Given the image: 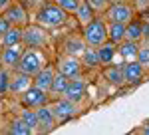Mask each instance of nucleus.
Returning a JSON list of instances; mask_svg holds the SVG:
<instances>
[{"mask_svg": "<svg viewBox=\"0 0 149 135\" xmlns=\"http://www.w3.org/2000/svg\"><path fill=\"white\" fill-rule=\"evenodd\" d=\"M34 22H38L48 30H58L70 22V14L64 8H60L54 0H48L38 6V10L34 14Z\"/></svg>", "mask_w": 149, "mask_h": 135, "instance_id": "f257e3e1", "label": "nucleus"}, {"mask_svg": "<svg viewBox=\"0 0 149 135\" xmlns=\"http://www.w3.org/2000/svg\"><path fill=\"white\" fill-rule=\"evenodd\" d=\"M46 64H50V62H48V56H46V52H44V48H24L20 64H18L16 70L24 72V74H30V76H36Z\"/></svg>", "mask_w": 149, "mask_h": 135, "instance_id": "f03ea898", "label": "nucleus"}, {"mask_svg": "<svg viewBox=\"0 0 149 135\" xmlns=\"http://www.w3.org/2000/svg\"><path fill=\"white\" fill-rule=\"evenodd\" d=\"M80 32L84 36V40H86V44L93 46V48H97V46H102L103 42L109 40L107 38V20L103 16H95L90 24L81 26Z\"/></svg>", "mask_w": 149, "mask_h": 135, "instance_id": "7ed1b4c3", "label": "nucleus"}, {"mask_svg": "<svg viewBox=\"0 0 149 135\" xmlns=\"http://www.w3.org/2000/svg\"><path fill=\"white\" fill-rule=\"evenodd\" d=\"M52 42V30H48L38 22H30L24 28L22 34V44L26 48H44L46 50Z\"/></svg>", "mask_w": 149, "mask_h": 135, "instance_id": "20e7f679", "label": "nucleus"}, {"mask_svg": "<svg viewBox=\"0 0 149 135\" xmlns=\"http://www.w3.org/2000/svg\"><path fill=\"white\" fill-rule=\"evenodd\" d=\"M135 16H137V12L133 8L131 0H113L103 14V18L107 22H121V24L131 22Z\"/></svg>", "mask_w": 149, "mask_h": 135, "instance_id": "39448f33", "label": "nucleus"}, {"mask_svg": "<svg viewBox=\"0 0 149 135\" xmlns=\"http://www.w3.org/2000/svg\"><path fill=\"white\" fill-rule=\"evenodd\" d=\"M50 105H52V111H54V115H56L58 123H66V121H70V119H76L78 115L81 113V105H78V103H74L72 100H68V97H56V100L50 101Z\"/></svg>", "mask_w": 149, "mask_h": 135, "instance_id": "423d86ee", "label": "nucleus"}, {"mask_svg": "<svg viewBox=\"0 0 149 135\" xmlns=\"http://www.w3.org/2000/svg\"><path fill=\"white\" fill-rule=\"evenodd\" d=\"M2 16L6 18V22L10 26H18V28H26L30 24V10L22 0H14L6 10L2 12Z\"/></svg>", "mask_w": 149, "mask_h": 135, "instance_id": "0eeeda50", "label": "nucleus"}, {"mask_svg": "<svg viewBox=\"0 0 149 135\" xmlns=\"http://www.w3.org/2000/svg\"><path fill=\"white\" fill-rule=\"evenodd\" d=\"M56 72L60 74H64L66 78H80L86 74V70H84V64H81V60L78 56H70V54H62V56L56 60Z\"/></svg>", "mask_w": 149, "mask_h": 135, "instance_id": "6e6552de", "label": "nucleus"}, {"mask_svg": "<svg viewBox=\"0 0 149 135\" xmlns=\"http://www.w3.org/2000/svg\"><path fill=\"white\" fill-rule=\"evenodd\" d=\"M88 95H90V86H88V79L84 78V76L72 78L68 81V88L64 91V97L72 100L78 105H84V101L88 100Z\"/></svg>", "mask_w": 149, "mask_h": 135, "instance_id": "1a4fd4ad", "label": "nucleus"}, {"mask_svg": "<svg viewBox=\"0 0 149 135\" xmlns=\"http://www.w3.org/2000/svg\"><path fill=\"white\" fill-rule=\"evenodd\" d=\"M50 101H52L50 93H48V91H44V90H40V88H36V86L28 88V90H26L22 95L18 97V103H20V105L32 107V109H38V107L46 105V103H50Z\"/></svg>", "mask_w": 149, "mask_h": 135, "instance_id": "9d476101", "label": "nucleus"}, {"mask_svg": "<svg viewBox=\"0 0 149 135\" xmlns=\"http://www.w3.org/2000/svg\"><path fill=\"white\" fill-rule=\"evenodd\" d=\"M123 78H125L127 88H135V86L143 84V81L147 79V70L141 66L137 60L123 62Z\"/></svg>", "mask_w": 149, "mask_h": 135, "instance_id": "9b49d317", "label": "nucleus"}, {"mask_svg": "<svg viewBox=\"0 0 149 135\" xmlns=\"http://www.w3.org/2000/svg\"><path fill=\"white\" fill-rule=\"evenodd\" d=\"M34 86V76H30V74H24V72H18V70H14L10 74V86H8V95L12 97H20L24 91L28 90V88H32Z\"/></svg>", "mask_w": 149, "mask_h": 135, "instance_id": "f8f14e48", "label": "nucleus"}, {"mask_svg": "<svg viewBox=\"0 0 149 135\" xmlns=\"http://www.w3.org/2000/svg\"><path fill=\"white\" fill-rule=\"evenodd\" d=\"M102 79L105 84H109L111 88H123L125 86V78H123V62H115V64H109V66L102 68Z\"/></svg>", "mask_w": 149, "mask_h": 135, "instance_id": "ddd939ff", "label": "nucleus"}, {"mask_svg": "<svg viewBox=\"0 0 149 135\" xmlns=\"http://www.w3.org/2000/svg\"><path fill=\"white\" fill-rule=\"evenodd\" d=\"M26 46L20 44V46H10V48H0V66L6 68L14 72L18 64H20V58H22V52Z\"/></svg>", "mask_w": 149, "mask_h": 135, "instance_id": "4468645a", "label": "nucleus"}, {"mask_svg": "<svg viewBox=\"0 0 149 135\" xmlns=\"http://www.w3.org/2000/svg\"><path fill=\"white\" fill-rule=\"evenodd\" d=\"M36 113H38V133H50V131H54L58 125H60L56 115H54V111H52V105L50 103L38 107Z\"/></svg>", "mask_w": 149, "mask_h": 135, "instance_id": "2eb2a0df", "label": "nucleus"}, {"mask_svg": "<svg viewBox=\"0 0 149 135\" xmlns=\"http://www.w3.org/2000/svg\"><path fill=\"white\" fill-rule=\"evenodd\" d=\"M86 40H84V36L81 32H72L64 40V44H62V54H70V56H78L80 58L84 54V50H86Z\"/></svg>", "mask_w": 149, "mask_h": 135, "instance_id": "dca6fc26", "label": "nucleus"}, {"mask_svg": "<svg viewBox=\"0 0 149 135\" xmlns=\"http://www.w3.org/2000/svg\"><path fill=\"white\" fill-rule=\"evenodd\" d=\"M97 56H100V64L103 66H109V64H115L119 60V54H117V44L107 40L103 42L102 46H97Z\"/></svg>", "mask_w": 149, "mask_h": 135, "instance_id": "f3484780", "label": "nucleus"}, {"mask_svg": "<svg viewBox=\"0 0 149 135\" xmlns=\"http://www.w3.org/2000/svg\"><path fill=\"white\" fill-rule=\"evenodd\" d=\"M54 76H56V66L54 64H46L34 76V86L40 88V90H44V91H50L52 81H54Z\"/></svg>", "mask_w": 149, "mask_h": 135, "instance_id": "a211bd4d", "label": "nucleus"}, {"mask_svg": "<svg viewBox=\"0 0 149 135\" xmlns=\"http://www.w3.org/2000/svg\"><path fill=\"white\" fill-rule=\"evenodd\" d=\"M81 64H84V70L86 72H95V70H102V64H100V56H97V48L93 46H86L84 54L80 56Z\"/></svg>", "mask_w": 149, "mask_h": 135, "instance_id": "6ab92c4d", "label": "nucleus"}, {"mask_svg": "<svg viewBox=\"0 0 149 135\" xmlns=\"http://www.w3.org/2000/svg\"><path fill=\"white\" fill-rule=\"evenodd\" d=\"M139 44L141 42H133V40H123L117 44V54L121 62H131L137 60V52H139Z\"/></svg>", "mask_w": 149, "mask_h": 135, "instance_id": "aec40b11", "label": "nucleus"}, {"mask_svg": "<svg viewBox=\"0 0 149 135\" xmlns=\"http://www.w3.org/2000/svg\"><path fill=\"white\" fill-rule=\"evenodd\" d=\"M22 34H24V28H18V26H10L2 42H0V48H10V46H20L22 44Z\"/></svg>", "mask_w": 149, "mask_h": 135, "instance_id": "412c9836", "label": "nucleus"}, {"mask_svg": "<svg viewBox=\"0 0 149 135\" xmlns=\"http://www.w3.org/2000/svg\"><path fill=\"white\" fill-rule=\"evenodd\" d=\"M95 16H97V14L90 8V4H88L86 0H81L80 6H78V10L74 12V18H76V22L80 24V28H81V26H86V24H90Z\"/></svg>", "mask_w": 149, "mask_h": 135, "instance_id": "4be33fe9", "label": "nucleus"}, {"mask_svg": "<svg viewBox=\"0 0 149 135\" xmlns=\"http://www.w3.org/2000/svg\"><path fill=\"white\" fill-rule=\"evenodd\" d=\"M125 40H133V42L143 40V22H141V18L135 16L131 22L125 24Z\"/></svg>", "mask_w": 149, "mask_h": 135, "instance_id": "5701e85b", "label": "nucleus"}, {"mask_svg": "<svg viewBox=\"0 0 149 135\" xmlns=\"http://www.w3.org/2000/svg\"><path fill=\"white\" fill-rule=\"evenodd\" d=\"M68 81L70 78H66L64 74H60V72H56V76H54V81H52V88H50V97L52 100H56V97H64V91H66V88H68Z\"/></svg>", "mask_w": 149, "mask_h": 135, "instance_id": "b1692460", "label": "nucleus"}, {"mask_svg": "<svg viewBox=\"0 0 149 135\" xmlns=\"http://www.w3.org/2000/svg\"><path fill=\"white\" fill-rule=\"evenodd\" d=\"M18 115H20V119H22L24 123L32 129V133H38V113H36V109L26 107V105H20Z\"/></svg>", "mask_w": 149, "mask_h": 135, "instance_id": "393cba45", "label": "nucleus"}, {"mask_svg": "<svg viewBox=\"0 0 149 135\" xmlns=\"http://www.w3.org/2000/svg\"><path fill=\"white\" fill-rule=\"evenodd\" d=\"M107 38H109L111 42H115V44L123 42V40H125V24L107 22Z\"/></svg>", "mask_w": 149, "mask_h": 135, "instance_id": "a878e982", "label": "nucleus"}, {"mask_svg": "<svg viewBox=\"0 0 149 135\" xmlns=\"http://www.w3.org/2000/svg\"><path fill=\"white\" fill-rule=\"evenodd\" d=\"M6 131H8V133H12V135H32V129H30V127H28V125L20 119V115H16L14 119H10V121H8Z\"/></svg>", "mask_w": 149, "mask_h": 135, "instance_id": "bb28decb", "label": "nucleus"}, {"mask_svg": "<svg viewBox=\"0 0 149 135\" xmlns=\"http://www.w3.org/2000/svg\"><path fill=\"white\" fill-rule=\"evenodd\" d=\"M137 62L141 64V66L147 70V74H149V42H141L139 44V52H137Z\"/></svg>", "mask_w": 149, "mask_h": 135, "instance_id": "cd10ccee", "label": "nucleus"}, {"mask_svg": "<svg viewBox=\"0 0 149 135\" xmlns=\"http://www.w3.org/2000/svg\"><path fill=\"white\" fill-rule=\"evenodd\" d=\"M10 70L0 66V97L2 95H8V86H10Z\"/></svg>", "mask_w": 149, "mask_h": 135, "instance_id": "c85d7f7f", "label": "nucleus"}, {"mask_svg": "<svg viewBox=\"0 0 149 135\" xmlns=\"http://www.w3.org/2000/svg\"><path fill=\"white\" fill-rule=\"evenodd\" d=\"M88 4H90V8H92L97 16H103L105 10H107V6L111 4V0H86Z\"/></svg>", "mask_w": 149, "mask_h": 135, "instance_id": "c756f323", "label": "nucleus"}, {"mask_svg": "<svg viewBox=\"0 0 149 135\" xmlns=\"http://www.w3.org/2000/svg\"><path fill=\"white\" fill-rule=\"evenodd\" d=\"M54 2H56L60 8H64L70 16H74V12L78 10V6H80L81 0H54Z\"/></svg>", "mask_w": 149, "mask_h": 135, "instance_id": "7c9ffc66", "label": "nucleus"}, {"mask_svg": "<svg viewBox=\"0 0 149 135\" xmlns=\"http://www.w3.org/2000/svg\"><path fill=\"white\" fill-rule=\"evenodd\" d=\"M131 4H133L137 14H143V12L149 10V0H131Z\"/></svg>", "mask_w": 149, "mask_h": 135, "instance_id": "2f4dec72", "label": "nucleus"}, {"mask_svg": "<svg viewBox=\"0 0 149 135\" xmlns=\"http://www.w3.org/2000/svg\"><path fill=\"white\" fill-rule=\"evenodd\" d=\"M10 28V24L6 22V18L0 14V42H2V38H4V34H6V30Z\"/></svg>", "mask_w": 149, "mask_h": 135, "instance_id": "473e14b6", "label": "nucleus"}, {"mask_svg": "<svg viewBox=\"0 0 149 135\" xmlns=\"http://www.w3.org/2000/svg\"><path fill=\"white\" fill-rule=\"evenodd\" d=\"M135 133H141V135H149V121L147 123H143L139 129H135Z\"/></svg>", "mask_w": 149, "mask_h": 135, "instance_id": "72a5a7b5", "label": "nucleus"}, {"mask_svg": "<svg viewBox=\"0 0 149 135\" xmlns=\"http://www.w3.org/2000/svg\"><path fill=\"white\" fill-rule=\"evenodd\" d=\"M12 2H14V0H0V14H2V12L6 10V8L10 6Z\"/></svg>", "mask_w": 149, "mask_h": 135, "instance_id": "f704fd0d", "label": "nucleus"}, {"mask_svg": "<svg viewBox=\"0 0 149 135\" xmlns=\"http://www.w3.org/2000/svg\"><path fill=\"white\" fill-rule=\"evenodd\" d=\"M22 2H30V0H22Z\"/></svg>", "mask_w": 149, "mask_h": 135, "instance_id": "c9c22d12", "label": "nucleus"}, {"mask_svg": "<svg viewBox=\"0 0 149 135\" xmlns=\"http://www.w3.org/2000/svg\"><path fill=\"white\" fill-rule=\"evenodd\" d=\"M111 2H113V0H111Z\"/></svg>", "mask_w": 149, "mask_h": 135, "instance_id": "e433bc0d", "label": "nucleus"}]
</instances>
